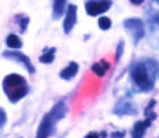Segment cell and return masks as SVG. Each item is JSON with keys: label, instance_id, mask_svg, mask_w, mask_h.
Instances as JSON below:
<instances>
[{"label": "cell", "instance_id": "8992f818", "mask_svg": "<svg viewBox=\"0 0 159 138\" xmlns=\"http://www.w3.org/2000/svg\"><path fill=\"white\" fill-rule=\"evenodd\" d=\"M56 124L57 122L50 116V113H46L42 119L40 124H39L38 133H36V138H48L53 136L56 131Z\"/></svg>", "mask_w": 159, "mask_h": 138}, {"label": "cell", "instance_id": "9c48e42d", "mask_svg": "<svg viewBox=\"0 0 159 138\" xmlns=\"http://www.w3.org/2000/svg\"><path fill=\"white\" fill-rule=\"evenodd\" d=\"M152 119L147 118L145 120H140V122H136L133 126V130H131V138H143L147 131V128L151 126L152 123Z\"/></svg>", "mask_w": 159, "mask_h": 138}, {"label": "cell", "instance_id": "cb8c5ba5", "mask_svg": "<svg viewBox=\"0 0 159 138\" xmlns=\"http://www.w3.org/2000/svg\"><path fill=\"white\" fill-rule=\"evenodd\" d=\"M154 2H157V3H158V4H159V0H154Z\"/></svg>", "mask_w": 159, "mask_h": 138}, {"label": "cell", "instance_id": "52a82bcc", "mask_svg": "<svg viewBox=\"0 0 159 138\" xmlns=\"http://www.w3.org/2000/svg\"><path fill=\"white\" fill-rule=\"evenodd\" d=\"M76 17H78V6L69 4L66 7L65 18H64V24H62V30L65 35H69L73 30V28L76 25V20H78Z\"/></svg>", "mask_w": 159, "mask_h": 138}, {"label": "cell", "instance_id": "9a60e30c", "mask_svg": "<svg viewBox=\"0 0 159 138\" xmlns=\"http://www.w3.org/2000/svg\"><path fill=\"white\" fill-rule=\"evenodd\" d=\"M6 44H7V47L11 48V50H18V48L22 47V42H21V39L18 38L17 35H14V33H11V35L7 36V39H6Z\"/></svg>", "mask_w": 159, "mask_h": 138}, {"label": "cell", "instance_id": "e0dca14e", "mask_svg": "<svg viewBox=\"0 0 159 138\" xmlns=\"http://www.w3.org/2000/svg\"><path fill=\"white\" fill-rule=\"evenodd\" d=\"M98 26L101 30H108L112 26V21L108 17H100L98 18Z\"/></svg>", "mask_w": 159, "mask_h": 138}, {"label": "cell", "instance_id": "7a4b0ae2", "mask_svg": "<svg viewBox=\"0 0 159 138\" xmlns=\"http://www.w3.org/2000/svg\"><path fill=\"white\" fill-rule=\"evenodd\" d=\"M3 91L7 96L8 101L11 104H15L28 94L29 91L28 82L21 75L11 73V75H7L3 79Z\"/></svg>", "mask_w": 159, "mask_h": 138}, {"label": "cell", "instance_id": "ffe728a7", "mask_svg": "<svg viewBox=\"0 0 159 138\" xmlns=\"http://www.w3.org/2000/svg\"><path fill=\"white\" fill-rule=\"evenodd\" d=\"M6 123H7V115H6L4 109L0 108V130L4 127Z\"/></svg>", "mask_w": 159, "mask_h": 138}, {"label": "cell", "instance_id": "5bb4252c", "mask_svg": "<svg viewBox=\"0 0 159 138\" xmlns=\"http://www.w3.org/2000/svg\"><path fill=\"white\" fill-rule=\"evenodd\" d=\"M66 7V0H53V18L54 20H60L62 14L65 13Z\"/></svg>", "mask_w": 159, "mask_h": 138}, {"label": "cell", "instance_id": "d6986e66", "mask_svg": "<svg viewBox=\"0 0 159 138\" xmlns=\"http://www.w3.org/2000/svg\"><path fill=\"white\" fill-rule=\"evenodd\" d=\"M123 48H125V42H123V40H120V42H119V44H118V47H116V55H115L116 62H118V61L120 60L122 54H123Z\"/></svg>", "mask_w": 159, "mask_h": 138}, {"label": "cell", "instance_id": "3957f363", "mask_svg": "<svg viewBox=\"0 0 159 138\" xmlns=\"http://www.w3.org/2000/svg\"><path fill=\"white\" fill-rule=\"evenodd\" d=\"M125 29L131 35L134 44H139V42L144 38L145 35V26L140 18H127L123 21Z\"/></svg>", "mask_w": 159, "mask_h": 138}, {"label": "cell", "instance_id": "4fadbf2b", "mask_svg": "<svg viewBox=\"0 0 159 138\" xmlns=\"http://www.w3.org/2000/svg\"><path fill=\"white\" fill-rule=\"evenodd\" d=\"M108 69H109V64L105 60H101V61H98V62L91 65V72H93L94 75L100 76V78L105 76L107 72H108Z\"/></svg>", "mask_w": 159, "mask_h": 138}, {"label": "cell", "instance_id": "603a6c76", "mask_svg": "<svg viewBox=\"0 0 159 138\" xmlns=\"http://www.w3.org/2000/svg\"><path fill=\"white\" fill-rule=\"evenodd\" d=\"M131 3H133V4H136V6H139V4H141L143 2H144V0H130Z\"/></svg>", "mask_w": 159, "mask_h": 138}, {"label": "cell", "instance_id": "6da1fadb", "mask_svg": "<svg viewBox=\"0 0 159 138\" xmlns=\"http://www.w3.org/2000/svg\"><path fill=\"white\" fill-rule=\"evenodd\" d=\"M158 72V62L155 60L139 61L130 70V78L140 91L148 93L154 88L155 76Z\"/></svg>", "mask_w": 159, "mask_h": 138}, {"label": "cell", "instance_id": "2e32d148", "mask_svg": "<svg viewBox=\"0 0 159 138\" xmlns=\"http://www.w3.org/2000/svg\"><path fill=\"white\" fill-rule=\"evenodd\" d=\"M56 58V48H46V51L39 57L42 64H51Z\"/></svg>", "mask_w": 159, "mask_h": 138}, {"label": "cell", "instance_id": "ac0fdd59", "mask_svg": "<svg viewBox=\"0 0 159 138\" xmlns=\"http://www.w3.org/2000/svg\"><path fill=\"white\" fill-rule=\"evenodd\" d=\"M17 21H18V24H20L21 32L24 33L26 30L28 24H29V17H26V15H17Z\"/></svg>", "mask_w": 159, "mask_h": 138}, {"label": "cell", "instance_id": "8fae6325", "mask_svg": "<svg viewBox=\"0 0 159 138\" xmlns=\"http://www.w3.org/2000/svg\"><path fill=\"white\" fill-rule=\"evenodd\" d=\"M147 20H148L151 35L159 38V11H152V13L147 17Z\"/></svg>", "mask_w": 159, "mask_h": 138}, {"label": "cell", "instance_id": "30bf717a", "mask_svg": "<svg viewBox=\"0 0 159 138\" xmlns=\"http://www.w3.org/2000/svg\"><path fill=\"white\" fill-rule=\"evenodd\" d=\"M66 112H68V108H66V104L64 102V101H60V102H57L56 105L51 108V110L48 113H50V116L54 119V120L57 122H60L61 119H64L65 118V115H66Z\"/></svg>", "mask_w": 159, "mask_h": 138}, {"label": "cell", "instance_id": "44dd1931", "mask_svg": "<svg viewBox=\"0 0 159 138\" xmlns=\"http://www.w3.org/2000/svg\"><path fill=\"white\" fill-rule=\"evenodd\" d=\"M125 136H126V133H125V131H114V133L111 134L112 138H123Z\"/></svg>", "mask_w": 159, "mask_h": 138}, {"label": "cell", "instance_id": "7c38bea8", "mask_svg": "<svg viewBox=\"0 0 159 138\" xmlns=\"http://www.w3.org/2000/svg\"><path fill=\"white\" fill-rule=\"evenodd\" d=\"M78 72H79V65L72 61V62L68 64V66H65V68L60 72V78L64 79V80H69L73 76H76Z\"/></svg>", "mask_w": 159, "mask_h": 138}, {"label": "cell", "instance_id": "ba28073f", "mask_svg": "<svg viewBox=\"0 0 159 138\" xmlns=\"http://www.w3.org/2000/svg\"><path fill=\"white\" fill-rule=\"evenodd\" d=\"M114 113L118 116H126V115H136L137 109L130 101L127 100H120L119 102H116L115 108H114Z\"/></svg>", "mask_w": 159, "mask_h": 138}, {"label": "cell", "instance_id": "277c9868", "mask_svg": "<svg viewBox=\"0 0 159 138\" xmlns=\"http://www.w3.org/2000/svg\"><path fill=\"white\" fill-rule=\"evenodd\" d=\"M3 57L8 58V60H13V61H15V62H18V64H21V65H22L24 68L30 73V75H33V73L36 72L33 64L30 62V58L28 57V55H25L24 53H21V51H18V50L4 51V53H3Z\"/></svg>", "mask_w": 159, "mask_h": 138}, {"label": "cell", "instance_id": "5b68a950", "mask_svg": "<svg viewBox=\"0 0 159 138\" xmlns=\"http://www.w3.org/2000/svg\"><path fill=\"white\" fill-rule=\"evenodd\" d=\"M112 6V0H90L86 3L84 8L86 13L90 17H97L100 14H104L105 11H108Z\"/></svg>", "mask_w": 159, "mask_h": 138}, {"label": "cell", "instance_id": "7402d4cb", "mask_svg": "<svg viewBox=\"0 0 159 138\" xmlns=\"http://www.w3.org/2000/svg\"><path fill=\"white\" fill-rule=\"evenodd\" d=\"M84 138H101V137H100V134L96 133V131H90L89 134L84 136Z\"/></svg>", "mask_w": 159, "mask_h": 138}]
</instances>
